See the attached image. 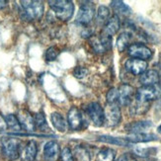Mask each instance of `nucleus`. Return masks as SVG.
<instances>
[{
	"label": "nucleus",
	"instance_id": "obj_4",
	"mask_svg": "<svg viewBox=\"0 0 161 161\" xmlns=\"http://www.w3.org/2000/svg\"><path fill=\"white\" fill-rule=\"evenodd\" d=\"M2 144V152L4 156L10 160H16L20 154V142L15 137H4L1 142Z\"/></svg>",
	"mask_w": 161,
	"mask_h": 161
},
{
	"label": "nucleus",
	"instance_id": "obj_38",
	"mask_svg": "<svg viewBox=\"0 0 161 161\" xmlns=\"http://www.w3.org/2000/svg\"><path fill=\"white\" fill-rule=\"evenodd\" d=\"M125 161H136L134 157H130V156H127L125 155Z\"/></svg>",
	"mask_w": 161,
	"mask_h": 161
},
{
	"label": "nucleus",
	"instance_id": "obj_17",
	"mask_svg": "<svg viewBox=\"0 0 161 161\" xmlns=\"http://www.w3.org/2000/svg\"><path fill=\"white\" fill-rule=\"evenodd\" d=\"M125 139L130 143H138V142H148L157 141V136L153 134H146V132H139V134H130L125 137Z\"/></svg>",
	"mask_w": 161,
	"mask_h": 161
},
{
	"label": "nucleus",
	"instance_id": "obj_29",
	"mask_svg": "<svg viewBox=\"0 0 161 161\" xmlns=\"http://www.w3.org/2000/svg\"><path fill=\"white\" fill-rule=\"evenodd\" d=\"M34 123H35V127H36V129H39L41 130H48V125L47 123L46 117L42 113L36 114L34 116Z\"/></svg>",
	"mask_w": 161,
	"mask_h": 161
},
{
	"label": "nucleus",
	"instance_id": "obj_16",
	"mask_svg": "<svg viewBox=\"0 0 161 161\" xmlns=\"http://www.w3.org/2000/svg\"><path fill=\"white\" fill-rule=\"evenodd\" d=\"M120 18H119L118 15H113L112 17L109 18V20L106 22L104 26V29H103V35L105 36H109L112 37L113 35H115L119 29H120Z\"/></svg>",
	"mask_w": 161,
	"mask_h": 161
},
{
	"label": "nucleus",
	"instance_id": "obj_31",
	"mask_svg": "<svg viewBox=\"0 0 161 161\" xmlns=\"http://www.w3.org/2000/svg\"><path fill=\"white\" fill-rule=\"evenodd\" d=\"M60 159L61 161H74L72 151L68 147H64L60 151Z\"/></svg>",
	"mask_w": 161,
	"mask_h": 161
},
{
	"label": "nucleus",
	"instance_id": "obj_13",
	"mask_svg": "<svg viewBox=\"0 0 161 161\" xmlns=\"http://www.w3.org/2000/svg\"><path fill=\"white\" fill-rule=\"evenodd\" d=\"M67 123L70 129L73 130H77L82 128V115L78 109L73 107L69 110L67 114Z\"/></svg>",
	"mask_w": 161,
	"mask_h": 161
},
{
	"label": "nucleus",
	"instance_id": "obj_20",
	"mask_svg": "<svg viewBox=\"0 0 161 161\" xmlns=\"http://www.w3.org/2000/svg\"><path fill=\"white\" fill-rule=\"evenodd\" d=\"M111 7L113 8L116 14H120L123 16H128L131 14V9L125 2L120 0H114L111 2Z\"/></svg>",
	"mask_w": 161,
	"mask_h": 161
},
{
	"label": "nucleus",
	"instance_id": "obj_5",
	"mask_svg": "<svg viewBox=\"0 0 161 161\" xmlns=\"http://www.w3.org/2000/svg\"><path fill=\"white\" fill-rule=\"evenodd\" d=\"M122 119L121 109L118 104H108L104 110V124L107 127H115Z\"/></svg>",
	"mask_w": 161,
	"mask_h": 161
},
{
	"label": "nucleus",
	"instance_id": "obj_22",
	"mask_svg": "<svg viewBox=\"0 0 161 161\" xmlns=\"http://www.w3.org/2000/svg\"><path fill=\"white\" fill-rule=\"evenodd\" d=\"M148 108H149L148 103H144V102L135 100V102H132L130 105V112L131 115H135V116L143 115L144 113L147 112Z\"/></svg>",
	"mask_w": 161,
	"mask_h": 161
},
{
	"label": "nucleus",
	"instance_id": "obj_8",
	"mask_svg": "<svg viewBox=\"0 0 161 161\" xmlns=\"http://www.w3.org/2000/svg\"><path fill=\"white\" fill-rule=\"evenodd\" d=\"M86 113L96 127H101L104 125V110L99 103H90L86 107Z\"/></svg>",
	"mask_w": 161,
	"mask_h": 161
},
{
	"label": "nucleus",
	"instance_id": "obj_24",
	"mask_svg": "<svg viewBox=\"0 0 161 161\" xmlns=\"http://www.w3.org/2000/svg\"><path fill=\"white\" fill-rule=\"evenodd\" d=\"M98 141L101 142L109 143V144H114V145H119V146H128L130 145V142L127 139H124L121 137H115L111 136H100Z\"/></svg>",
	"mask_w": 161,
	"mask_h": 161
},
{
	"label": "nucleus",
	"instance_id": "obj_25",
	"mask_svg": "<svg viewBox=\"0 0 161 161\" xmlns=\"http://www.w3.org/2000/svg\"><path fill=\"white\" fill-rule=\"evenodd\" d=\"M131 41V34L129 32H124L119 36L117 40V47L120 52H124L125 48L130 47V43Z\"/></svg>",
	"mask_w": 161,
	"mask_h": 161
},
{
	"label": "nucleus",
	"instance_id": "obj_37",
	"mask_svg": "<svg viewBox=\"0 0 161 161\" xmlns=\"http://www.w3.org/2000/svg\"><path fill=\"white\" fill-rule=\"evenodd\" d=\"M157 66H158V69H159V72L161 73V55H160V58H159V60L157 62Z\"/></svg>",
	"mask_w": 161,
	"mask_h": 161
},
{
	"label": "nucleus",
	"instance_id": "obj_35",
	"mask_svg": "<svg viewBox=\"0 0 161 161\" xmlns=\"http://www.w3.org/2000/svg\"><path fill=\"white\" fill-rule=\"evenodd\" d=\"M82 37L83 38H91L93 36V31L91 29H85L83 32H82Z\"/></svg>",
	"mask_w": 161,
	"mask_h": 161
},
{
	"label": "nucleus",
	"instance_id": "obj_7",
	"mask_svg": "<svg viewBox=\"0 0 161 161\" xmlns=\"http://www.w3.org/2000/svg\"><path fill=\"white\" fill-rule=\"evenodd\" d=\"M89 43L96 53H103L112 48V37L103 34L101 36H92L89 39Z\"/></svg>",
	"mask_w": 161,
	"mask_h": 161
},
{
	"label": "nucleus",
	"instance_id": "obj_23",
	"mask_svg": "<svg viewBox=\"0 0 161 161\" xmlns=\"http://www.w3.org/2000/svg\"><path fill=\"white\" fill-rule=\"evenodd\" d=\"M72 154L76 161H91V156H90L89 151L87 150L86 147H84L82 145L75 146Z\"/></svg>",
	"mask_w": 161,
	"mask_h": 161
},
{
	"label": "nucleus",
	"instance_id": "obj_1",
	"mask_svg": "<svg viewBox=\"0 0 161 161\" xmlns=\"http://www.w3.org/2000/svg\"><path fill=\"white\" fill-rule=\"evenodd\" d=\"M44 14V4L42 1H21L20 15L25 21H35L42 18Z\"/></svg>",
	"mask_w": 161,
	"mask_h": 161
},
{
	"label": "nucleus",
	"instance_id": "obj_32",
	"mask_svg": "<svg viewBox=\"0 0 161 161\" xmlns=\"http://www.w3.org/2000/svg\"><path fill=\"white\" fill-rule=\"evenodd\" d=\"M108 104H118V88H112L107 93Z\"/></svg>",
	"mask_w": 161,
	"mask_h": 161
},
{
	"label": "nucleus",
	"instance_id": "obj_21",
	"mask_svg": "<svg viewBox=\"0 0 161 161\" xmlns=\"http://www.w3.org/2000/svg\"><path fill=\"white\" fill-rule=\"evenodd\" d=\"M52 123L53 127L60 132H65L67 130V123L59 113H53L52 114Z\"/></svg>",
	"mask_w": 161,
	"mask_h": 161
},
{
	"label": "nucleus",
	"instance_id": "obj_14",
	"mask_svg": "<svg viewBox=\"0 0 161 161\" xmlns=\"http://www.w3.org/2000/svg\"><path fill=\"white\" fill-rule=\"evenodd\" d=\"M17 118H18V121L21 125L22 130H25L27 131H34L36 130L35 123H34V117L28 111H25V110L20 111Z\"/></svg>",
	"mask_w": 161,
	"mask_h": 161
},
{
	"label": "nucleus",
	"instance_id": "obj_9",
	"mask_svg": "<svg viewBox=\"0 0 161 161\" xmlns=\"http://www.w3.org/2000/svg\"><path fill=\"white\" fill-rule=\"evenodd\" d=\"M95 15V8L93 3L86 2L80 6L76 17V22L81 25H87L92 21Z\"/></svg>",
	"mask_w": 161,
	"mask_h": 161
},
{
	"label": "nucleus",
	"instance_id": "obj_15",
	"mask_svg": "<svg viewBox=\"0 0 161 161\" xmlns=\"http://www.w3.org/2000/svg\"><path fill=\"white\" fill-rule=\"evenodd\" d=\"M139 81L142 84V86L156 85L160 82V74L155 69H149V70L144 71L141 75Z\"/></svg>",
	"mask_w": 161,
	"mask_h": 161
},
{
	"label": "nucleus",
	"instance_id": "obj_12",
	"mask_svg": "<svg viewBox=\"0 0 161 161\" xmlns=\"http://www.w3.org/2000/svg\"><path fill=\"white\" fill-rule=\"evenodd\" d=\"M60 155V148L57 142H47L44 146L45 161H57Z\"/></svg>",
	"mask_w": 161,
	"mask_h": 161
},
{
	"label": "nucleus",
	"instance_id": "obj_33",
	"mask_svg": "<svg viewBox=\"0 0 161 161\" xmlns=\"http://www.w3.org/2000/svg\"><path fill=\"white\" fill-rule=\"evenodd\" d=\"M88 74V69L82 66H77L73 69V76L77 79H82Z\"/></svg>",
	"mask_w": 161,
	"mask_h": 161
},
{
	"label": "nucleus",
	"instance_id": "obj_28",
	"mask_svg": "<svg viewBox=\"0 0 161 161\" xmlns=\"http://www.w3.org/2000/svg\"><path fill=\"white\" fill-rule=\"evenodd\" d=\"M116 153L111 148H104L97 154V161H114Z\"/></svg>",
	"mask_w": 161,
	"mask_h": 161
},
{
	"label": "nucleus",
	"instance_id": "obj_27",
	"mask_svg": "<svg viewBox=\"0 0 161 161\" xmlns=\"http://www.w3.org/2000/svg\"><path fill=\"white\" fill-rule=\"evenodd\" d=\"M3 119H4V122L7 125V128L9 130H11L13 131H20L22 130L21 125L18 121L17 116L13 115V114H9V115H6L5 117H3Z\"/></svg>",
	"mask_w": 161,
	"mask_h": 161
},
{
	"label": "nucleus",
	"instance_id": "obj_10",
	"mask_svg": "<svg viewBox=\"0 0 161 161\" xmlns=\"http://www.w3.org/2000/svg\"><path fill=\"white\" fill-rule=\"evenodd\" d=\"M135 94V89L129 84H123L118 88V105L127 106L131 103L132 96Z\"/></svg>",
	"mask_w": 161,
	"mask_h": 161
},
{
	"label": "nucleus",
	"instance_id": "obj_2",
	"mask_svg": "<svg viewBox=\"0 0 161 161\" xmlns=\"http://www.w3.org/2000/svg\"><path fill=\"white\" fill-rule=\"evenodd\" d=\"M48 4L53 10L55 16L59 20L68 21L73 16L74 4L72 3V1H68V0H53V1H48Z\"/></svg>",
	"mask_w": 161,
	"mask_h": 161
},
{
	"label": "nucleus",
	"instance_id": "obj_39",
	"mask_svg": "<svg viewBox=\"0 0 161 161\" xmlns=\"http://www.w3.org/2000/svg\"><path fill=\"white\" fill-rule=\"evenodd\" d=\"M115 161H125V155H123V156H121V157H119L117 160H115Z\"/></svg>",
	"mask_w": 161,
	"mask_h": 161
},
{
	"label": "nucleus",
	"instance_id": "obj_6",
	"mask_svg": "<svg viewBox=\"0 0 161 161\" xmlns=\"http://www.w3.org/2000/svg\"><path fill=\"white\" fill-rule=\"evenodd\" d=\"M128 54L132 58L146 60L152 57V51L143 44L136 43L130 45V47H128Z\"/></svg>",
	"mask_w": 161,
	"mask_h": 161
},
{
	"label": "nucleus",
	"instance_id": "obj_36",
	"mask_svg": "<svg viewBox=\"0 0 161 161\" xmlns=\"http://www.w3.org/2000/svg\"><path fill=\"white\" fill-rule=\"evenodd\" d=\"M7 4V1H4V0H0V9L4 8Z\"/></svg>",
	"mask_w": 161,
	"mask_h": 161
},
{
	"label": "nucleus",
	"instance_id": "obj_3",
	"mask_svg": "<svg viewBox=\"0 0 161 161\" xmlns=\"http://www.w3.org/2000/svg\"><path fill=\"white\" fill-rule=\"evenodd\" d=\"M161 98V86L159 84L138 88L136 93V100L148 103L149 101L157 100Z\"/></svg>",
	"mask_w": 161,
	"mask_h": 161
},
{
	"label": "nucleus",
	"instance_id": "obj_30",
	"mask_svg": "<svg viewBox=\"0 0 161 161\" xmlns=\"http://www.w3.org/2000/svg\"><path fill=\"white\" fill-rule=\"evenodd\" d=\"M58 54H59V52H58V48L54 47H51L47 50L45 57H46V59L47 61H53L58 57Z\"/></svg>",
	"mask_w": 161,
	"mask_h": 161
},
{
	"label": "nucleus",
	"instance_id": "obj_19",
	"mask_svg": "<svg viewBox=\"0 0 161 161\" xmlns=\"http://www.w3.org/2000/svg\"><path fill=\"white\" fill-rule=\"evenodd\" d=\"M37 151H38L37 143L33 141L29 142L23 148L22 152H21L22 161H34L37 155Z\"/></svg>",
	"mask_w": 161,
	"mask_h": 161
},
{
	"label": "nucleus",
	"instance_id": "obj_18",
	"mask_svg": "<svg viewBox=\"0 0 161 161\" xmlns=\"http://www.w3.org/2000/svg\"><path fill=\"white\" fill-rule=\"evenodd\" d=\"M151 127L152 123L150 121H139L127 125H125V130L130 134H139V132H144Z\"/></svg>",
	"mask_w": 161,
	"mask_h": 161
},
{
	"label": "nucleus",
	"instance_id": "obj_11",
	"mask_svg": "<svg viewBox=\"0 0 161 161\" xmlns=\"http://www.w3.org/2000/svg\"><path fill=\"white\" fill-rule=\"evenodd\" d=\"M125 68L134 75H139V74L142 75L144 71H146L147 62L145 60L137 59V58H130L125 61Z\"/></svg>",
	"mask_w": 161,
	"mask_h": 161
},
{
	"label": "nucleus",
	"instance_id": "obj_34",
	"mask_svg": "<svg viewBox=\"0 0 161 161\" xmlns=\"http://www.w3.org/2000/svg\"><path fill=\"white\" fill-rule=\"evenodd\" d=\"M152 151H155V149L154 148H139V147L135 149V152L141 157L149 156L150 154H152Z\"/></svg>",
	"mask_w": 161,
	"mask_h": 161
},
{
	"label": "nucleus",
	"instance_id": "obj_40",
	"mask_svg": "<svg viewBox=\"0 0 161 161\" xmlns=\"http://www.w3.org/2000/svg\"><path fill=\"white\" fill-rule=\"evenodd\" d=\"M157 130H158V132H159V134L161 135V125H159V127H158Z\"/></svg>",
	"mask_w": 161,
	"mask_h": 161
},
{
	"label": "nucleus",
	"instance_id": "obj_26",
	"mask_svg": "<svg viewBox=\"0 0 161 161\" xmlns=\"http://www.w3.org/2000/svg\"><path fill=\"white\" fill-rule=\"evenodd\" d=\"M110 17V10L107 6L101 5L97 10L96 14V23L97 25H105L109 20Z\"/></svg>",
	"mask_w": 161,
	"mask_h": 161
}]
</instances>
